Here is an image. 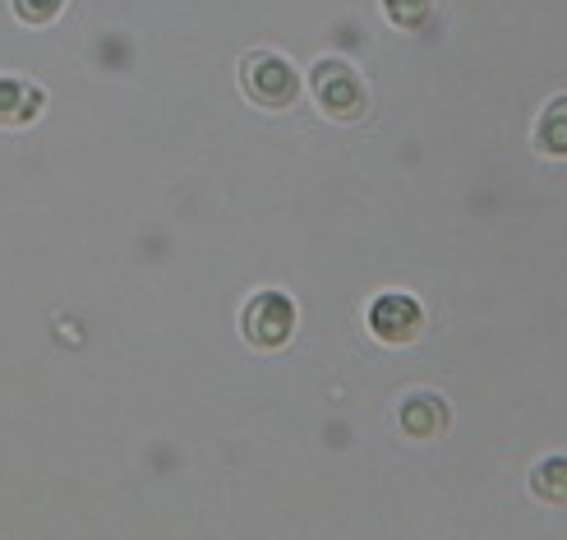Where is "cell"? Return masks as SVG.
I'll list each match as a JSON object with an SVG mask.
<instances>
[{"label":"cell","mask_w":567,"mask_h":540,"mask_svg":"<svg viewBox=\"0 0 567 540\" xmlns=\"http://www.w3.org/2000/svg\"><path fill=\"white\" fill-rule=\"evenodd\" d=\"M236 79H240L245 102L254 111H264V116H281V111H291L300 102V70L291 55H281L272 47L245 51L236 65Z\"/></svg>","instance_id":"cell-1"},{"label":"cell","mask_w":567,"mask_h":540,"mask_svg":"<svg viewBox=\"0 0 567 540\" xmlns=\"http://www.w3.org/2000/svg\"><path fill=\"white\" fill-rule=\"evenodd\" d=\"M309 93H315L319 116L332 125H360L370 116V83L347 55H319L309 70Z\"/></svg>","instance_id":"cell-2"},{"label":"cell","mask_w":567,"mask_h":540,"mask_svg":"<svg viewBox=\"0 0 567 540\" xmlns=\"http://www.w3.org/2000/svg\"><path fill=\"white\" fill-rule=\"evenodd\" d=\"M296 324H300V309L291 300V292H281V287H259L245 309H240V337H245V347L249 351H281V347H291V337H296Z\"/></svg>","instance_id":"cell-3"},{"label":"cell","mask_w":567,"mask_h":540,"mask_svg":"<svg viewBox=\"0 0 567 540\" xmlns=\"http://www.w3.org/2000/svg\"><path fill=\"white\" fill-rule=\"evenodd\" d=\"M364 328H370V337L379 347L402 351V347H415L424 337L430 315H424L420 296H411V292H379L370 300V309H364Z\"/></svg>","instance_id":"cell-4"},{"label":"cell","mask_w":567,"mask_h":540,"mask_svg":"<svg viewBox=\"0 0 567 540\" xmlns=\"http://www.w3.org/2000/svg\"><path fill=\"white\" fill-rule=\"evenodd\" d=\"M51 111V93L28 74H0V139L38 130Z\"/></svg>","instance_id":"cell-5"},{"label":"cell","mask_w":567,"mask_h":540,"mask_svg":"<svg viewBox=\"0 0 567 540\" xmlns=\"http://www.w3.org/2000/svg\"><path fill=\"white\" fill-rule=\"evenodd\" d=\"M396 425H402V435L415 439V444H430L439 435H447L452 425V407L447 397L434 393V388H415L402 397V407H396Z\"/></svg>","instance_id":"cell-6"},{"label":"cell","mask_w":567,"mask_h":540,"mask_svg":"<svg viewBox=\"0 0 567 540\" xmlns=\"http://www.w3.org/2000/svg\"><path fill=\"white\" fill-rule=\"evenodd\" d=\"M535 153L540 157H567V93L563 98H554V102H545V111L535 116Z\"/></svg>","instance_id":"cell-7"},{"label":"cell","mask_w":567,"mask_h":540,"mask_svg":"<svg viewBox=\"0 0 567 540\" xmlns=\"http://www.w3.org/2000/svg\"><path fill=\"white\" fill-rule=\"evenodd\" d=\"M530 495L540 503H567V452H549L530 467Z\"/></svg>","instance_id":"cell-8"},{"label":"cell","mask_w":567,"mask_h":540,"mask_svg":"<svg viewBox=\"0 0 567 540\" xmlns=\"http://www.w3.org/2000/svg\"><path fill=\"white\" fill-rule=\"evenodd\" d=\"M379 6H383V19L392 28H402V33H420V28L434 19L439 0H379Z\"/></svg>","instance_id":"cell-9"},{"label":"cell","mask_w":567,"mask_h":540,"mask_svg":"<svg viewBox=\"0 0 567 540\" xmlns=\"http://www.w3.org/2000/svg\"><path fill=\"white\" fill-rule=\"evenodd\" d=\"M65 6H70V0H10V14H14V23L42 33V28H51L55 19L65 14Z\"/></svg>","instance_id":"cell-10"}]
</instances>
